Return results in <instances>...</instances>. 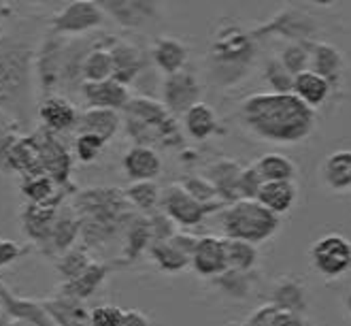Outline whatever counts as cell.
I'll list each match as a JSON object with an SVG mask.
<instances>
[{
	"mask_svg": "<svg viewBox=\"0 0 351 326\" xmlns=\"http://www.w3.org/2000/svg\"><path fill=\"white\" fill-rule=\"evenodd\" d=\"M241 119L260 139L298 143L311 132L315 113L292 92H264L243 100Z\"/></svg>",
	"mask_w": 351,
	"mask_h": 326,
	"instance_id": "obj_1",
	"label": "cell"
},
{
	"mask_svg": "<svg viewBox=\"0 0 351 326\" xmlns=\"http://www.w3.org/2000/svg\"><path fill=\"white\" fill-rule=\"evenodd\" d=\"M36 51L26 38L0 34V111L30 124Z\"/></svg>",
	"mask_w": 351,
	"mask_h": 326,
	"instance_id": "obj_2",
	"label": "cell"
},
{
	"mask_svg": "<svg viewBox=\"0 0 351 326\" xmlns=\"http://www.w3.org/2000/svg\"><path fill=\"white\" fill-rule=\"evenodd\" d=\"M73 209L81 222V237L90 248H98L111 237L126 231L132 207L117 188H90L75 196Z\"/></svg>",
	"mask_w": 351,
	"mask_h": 326,
	"instance_id": "obj_3",
	"label": "cell"
},
{
	"mask_svg": "<svg viewBox=\"0 0 351 326\" xmlns=\"http://www.w3.org/2000/svg\"><path fill=\"white\" fill-rule=\"evenodd\" d=\"M221 229L226 239H239L258 246L277 233L279 216L262 207L258 200L239 198L221 211Z\"/></svg>",
	"mask_w": 351,
	"mask_h": 326,
	"instance_id": "obj_4",
	"label": "cell"
},
{
	"mask_svg": "<svg viewBox=\"0 0 351 326\" xmlns=\"http://www.w3.org/2000/svg\"><path fill=\"white\" fill-rule=\"evenodd\" d=\"M252 54H254L252 40L241 28L237 26L221 28L211 43V54H209L211 77L223 86L232 84V81H237V77H241L239 73L250 62Z\"/></svg>",
	"mask_w": 351,
	"mask_h": 326,
	"instance_id": "obj_5",
	"label": "cell"
},
{
	"mask_svg": "<svg viewBox=\"0 0 351 326\" xmlns=\"http://www.w3.org/2000/svg\"><path fill=\"white\" fill-rule=\"evenodd\" d=\"M105 22V13L94 0H73V3L62 7L51 17L49 32L56 36H79L88 34Z\"/></svg>",
	"mask_w": 351,
	"mask_h": 326,
	"instance_id": "obj_6",
	"label": "cell"
},
{
	"mask_svg": "<svg viewBox=\"0 0 351 326\" xmlns=\"http://www.w3.org/2000/svg\"><path fill=\"white\" fill-rule=\"evenodd\" d=\"M311 262L317 273L339 277L351 269V243L341 235H326L313 243Z\"/></svg>",
	"mask_w": 351,
	"mask_h": 326,
	"instance_id": "obj_7",
	"label": "cell"
},
{
	"mask_svg": "<svg viewBox=\"0 0 351 326\" xmlns=\"http://www.w3.org/2000/svg\"><path fill=\"white\" fill-rule=\"evenodd\" d=\"M209 205H202L196 198H192L188 192H185L179 183H173L167 190H162L160 194V211L164 216H169L175 226H198V224L204 220L206 213H211Z\"/></svg>",
	"mask_w": 351,
	"mask_h": 326,
	"instance_id": "obj_8",
	"label": "cell"
},
{
	"mask_svg": "<svg viewBox=\"0 0 351 326\" xmlns=\"http://www.w3.org/2000/svg\"><path fill=\"white\" fill-rule=\"evenodd\" d=\"M160 94L162 100L160 103L167 107L171 115L185 113L192 105L198 103L200 98V84L196 75L188 71H179L175 75H167L160 81Z\"/></svg>",
	"mask_w": 351,
	"mask_h": 326,
	"instance_id": "obj_9",
	"label": "cell"
},
{
	"mask_svg": "<svg viewBox=\"0 0 351 326\" xmlns=\"http://www.w3.org/2000/svg\"><path fill=\"white\" fill-rule=\"evenodd\" d=\"M98 7L123 28H143L160 15V3L152 0H102Z\"/></svg>",
	"mask_w": 351,
	"mask_h": 326,
	"instance_id": "obj_10",
	"label": "cell"
},
{
	"mask_svg": "<svg viewBox=\"0 0 351 326\" xmlns=\"http://www.w3.org/2000/svg\"><path fill=\"white\" fill-rule=\"evenodd\" d=\"M38 119L47 132L60 135L66 130H75L79 121V109L71 98L62 94L45 96L38 105Z\"/></svg>",
	"mask_w": 351,
	"mask_h": 326,
	"instance_id": "obj_11",
	"label": "cell"
},
{
	"mask_svg": "<svg viewBox=\"0 0 351 326\" xmlns=\"http://www.w3.org/2000/svg\"><path fill=\"white\" fill-rule=\"evenodd\" d=\"M190 267L202 277H219L221 273L228 271L223 239H219L215 235L198 237L196 248L190 258Z\"/></svg>",
	"mask_w": 351,
	"mask_h": 326,
	"instance_id": "obj_12",
	"label": "cell"
},
{
	"mask_svg": "<svg viewBox=\"0 0 351 326\" xmlns=\"http://www.w3.org/2000/svg\"><path fill=\"white\" fill-rule=\"evenodd\" d=\"M88 109H111L123 111L130 100V88L117 84L115 79L98 81V84H81L79 88Z\"/></svg>",
	"mask_w": 351,
	"mask_h": 326,
	"instance_id": "obj_13",
	"label": "cell"
},
{
	"mask_svg": "<svg viewBox=\"0 0 351 326\" xmlns=\"http://www.w3.org/2000/svg\"><path fill=\"white\" fill-rule=\"evenodd\" d=\"M109 51L113 58V79L128 88L145 69L143 51L134 43H128L126 38H113L109 43Z\"/></svg>",
	"mask_w": 351,
	"mask_h": 326,
	"instance_id": "obj_14",
	"label": "cell"
},
{
	"mask_svg": "<svg viewBox=\"0 0 351 326\" xmlns=\"http://www.w3.org/2000/svg\"><path fill=\"white\" fill-rule=\"evenodd\" d=\"M152 62L156 71H160L164 77L175 75L179 71H185L190 58V49L177 36H158L152 45Z\"/></svg>",
	"mask_w": 351,
	"mask_h": 326,
	"instance_id": "obj_15",
	"label": "cell"
},
{
	"mask_svg": "<svg viewBox=\"0 0 351 326\" xmlns=\"http://www.w3.org/2000/svg\"><path fill=\"white\" fill-rule=\"evenodd\" d=\"M0 305L5 314L15 322H26L32 326H53V320L49 318L43 303L15 296L5 283H0Z\"/></svg>",
	"mask_w": 351,
	"mask_h": 326,
	"instance_id": "obj_16",
	"label": "cell"
},
{
	"mask_svg": "<svg viewBox=\"0 0 351 326\" xmlns=\"http://www.w3.org/2000/svg\"><path fill=\"white\" fill-rule=\"evenodd\" d=\"M121 169L132 181H156L162 173V158L154 148L132 145L121 158Z\"/></svg>",
	"mask_w": 351,
	"mask_h": 326,
	"instance_id": "obj_17",
	"label": "cell"
},
{
	"mask_svg": "<svg viewBox=\"0 0 351 326\" xmlns=\"http://www.w3.org/2000/svg\"><path fill=\"white\" fill-rule=\"evenodd\" d=\"M121 128V115L111 109H86L79 113L77 121V135H94L102 139L105 143L119 132Z\"/></svg>",
	"mask_w": 351,
	"mask_h": 326,
	"instance_id": "obj_18",
	"label": "cell"
},
{
	"mask_svg": "<svg viewBox=\"0 0 351 326\" xmlns=\"http://www.w3.org/2000/svg\"><path fill=\"white\" fill-rule=\"evenodd\" d=\"M81 235V222L79 216L75 213L73 207L69 209H58V216L51 224V233L47 239V246L51 248V252L56 254H64L71 248H75V241Z\"/></svg>",
	"mask_w": 351,
	"mask_h": 326,
	"instance_id": "obj_19",
	"label": "cell"
},
{
	"mask_svg": "<svg viewBox=\"0 0 351 326\" xmlns=\"http://www.w3.org/2000/svg\"><path fill=\"white\" fill-rule=\"evenodd\" d=\"M58 209H60V202H51V205H30L28 202V207L22 213V224H24L26 235L32 241H36L40 248L47 246L51 224L58 216Z\"/></svg>",
	"mask_w": 351,
	"mask_h": 326,
	"instance_id": "obj_20",
	"label": "cell"
},
{
	"mask_svg": "<svg viewBox=\"0 0 351 326\" xmlns=\"http://www.w3.org/2000/svg\"><path fill=\"white\" fill-rule=\"evenodd\" d=\"M109 271H111L109 264L92 262L90 267L84 273H81L79 277H75L71 281H62L60 294L84 303V301H88L100 288V283L105 281V277L109 275Z\"/></svg>",
	"mask_w": 351,
	"mask_h": 326,
	"instance_id": "obj_21",
	"label": "cell"
},
{
	"mask_svg": "<svg viewBox=\"0 0 351 326\" xmlns=\"http://www.w3.org/2000/svg\"><path fill=\"white\" fill-rule=\"evenodd\" d=\"M53 326H90V312L81 301L58 294L51 301H43Z\"/></svg>",
	"mask_w": 351,
	"mask_h": 326,
	"instance_id": "obj_22",
	"label": "cell"
},
{
	"mask_svg": "<svg viewBox=\"0 0 351 326\" xmlns=\"http://www.w3.org/2000/svg\"><path fill=\"white\" fill-rule=\"evenodd\" d=\"M256 200L275 216H281L292 209L296 200V186L294 181H264L256 194Z\"/></svg>",
	"mask_w": 351,
	"mask_h": 326,
	"instance_id": "obj_23",
	"label": "cell"
},
{
	"mask_svg": "<svg viewBox=\"0 0 351 326\" xmlns=\"http://www.w3.org/2000/svg\"><path fill=\"white\" fill-rule=\"evenodd\" d=\"M183 128L188 132V137L194 141H206L211 135H215L217 132V115H215L213 107L198 100L196 105H192L183 113Z\"/></svg>",
	"mask_w": 351,
	"mask_h": 326,
	"instance_id": "obj_24",
	"label": "cell"
},
{
	"mask_svg": "<svg viewBox=\"0 0 351 326\" xmlns=\"http://www.w3.org/2000/svg\"><path fill=\"white\" fill-rule=\"evenodd\" d=\"M292 90H294V96H298L308 109H313V107H319L328 98L330 81H326L315 71H302L294 77Z\"/></svg>",
	"mask_w": 351,
	"mask_h": 326,
	"instance_id": "obj_25",
	"label": "cell"
},
{
	"mask_svg": "<svg viewBox=\"0 0 351 326\" xmlns=\"http://www.w3.org/2000/svg\"><path fill=\"white\" fill-rule=\"evenodd\" d=\"M81 79H84V84H98V81L113 79V58L109 45H94L86 54L84 67H81Z\"/></svg>",
	"mask_w": 351,
	"mask_h": 326,
	"instance_id": "obj_26",
	"label": "cell"
},
{
	"mask_svg": "<svg viewBox=\"0 0 351 326\" xmlns=\"http://www.w3.org/2000/svg\"><path fill=\"white\" fill-rule=\"evenodd\" d=\"M123 233H126V246H123L126 260H136L143 252L152 246V231H149L147 216L134 213Z\"/></svg>",
	"mask_w": 351,
	"mask_h": 326,
	"instance_id": "obj_27",
	"label": "cell"
},
{
	"mask_svg": "<svg viewBox=\"0 0 351 326\" xmlns=\"http://www.w3.org/2000/svg\"><path fill=\"white\" fill-rule=\"evenodd\" d=\"M160 194L162 190L158 188L156 181H132L123 190L126 202L132 209H138L141 213H154L156 207H160Z\"/></svg>",
	"mask_w": 351,
	"mask_h": 326,
	"instance_id": "obj_28",
	"label": "cell"
},
{
	"mask_svg": "<svg viewBox=\"0 0 351 326\" xmlns=\"http://www.w3.org/2000/svg\"><path fill=\"white\" fill-rule=\"evenodd\" d=\"M254 169L262 181H292L296 175L294 162L281 154H264L254 165Z\"/></svg>",
	"mask_w": 351,
	"mask_h": 326,
	"instance_id": "obj_29",
	"label": "cell"
},
{
	"mask_svg": "<svg viewBox=\"0 0 351 326\" xmlns=\"http://www.w3.org/2000/svg\"><path fill=\"white\" fill-rule=\"evenodd\" d=\"M223 248H226V264H228V271L247 273L258 262V248L247 241L223 239Z\"/></svg>",
	"mask_w": 351,
	"mask_h": 326,
	"instance_id": "obj_30",
	"label": "cell"
},
{
	"mask_svg": "<svg viewBox=\"0 0 351 326\" xmlns=\"http://www.w3.org/2000/svg\"><path fill=\"white\" fill-rule=\"evenodd\" d=\"M147 250L152 254V260L158 264V269L164 273H179L190 267V256L179 252L169 241H154Z\"/></svg>",
	"mask_w": 351,
	"mask_h": 326,
	"instance_id": "obj_31",
	"label": "cell"
},
{
	"mask_svg": "<svg viewBox=\"0 0 351 326\" xmlns=\"http://www.w3.org/2000/svg\"><path fill=\"white\" fill-rule=\"evenodd\" d=\"M22 192L26 194L30 205H51V202H62V194L58 186L47 175H34L22 181Z\"/></svg>",
	"mask_w": 351,
	"mask_h": 326,
	"instance_id": "obj_32",
	"label": "cell"
},
{
	"mask_svg": "<svg viewBox=\"0 0 351 326\" xmlns=\"http://www.w3.org/2000/svg\"><path fill=\"white\" fill-rule=\"evenodd\" d=\"M324 177L335 190H345L351 186V152L341 150L330 154L324 162Z\"/></svg>",
	"mask_w": 351,
	"mask_h": 326,
	"instance_id": "obj_33",
	"label": "cell"
},
{
	"mask_svg": "<svg viewBox=\"0 0 351 326\" xmlns=\"http://www.w3.org/2000/svg\"><path fill=\"white\" fill-rule=\"evenodd\" d=\"M247 326H306L302 318L290 310H283L279 305H264L250 318Z\"/></svg>",
	"mask_w": 351,
	"mask_h": 326,
	"instance_id": "obj_34",
	"label": "cell"
},
{
	"mask_svg": "<svg viewBox=\"0 0 351 326\" xmlns=\"http://www.w3.org/2000/svg\"><path fill=\"white\" fill-rule=\"evenodd\" d=\"M92 262H94V260L88 256L86 250H81V248H71L69 252H64V254H62V256L58 258L56 269H58V273L62 275V279H64V281H71V279H75V277H79L81 273H84Z\"/></svg>",
	"mask_w": 351,
	"mask_h": 326,
	"instance_id": "obj_35",
	"label": "cell"
},
{
	"mask_svg": "<svg viewBox=\"0 0 351 326\" xmlns=\"http://www.w3.org/2000/svg\"><path fill=\"white\" fill-rule=\"evenodd\" d=\"M179 186L188 192L192 198H196L202 205H209V207H219V202H213L217 196V190L213 183L206 179V177H198V175H190L185 177L183 181H179Z\"/></svg>",
	"mask_w": 351,
	"mask_h": 326,
	"instance_id": "obj_36",
	"label": "cell"
},
{
	"mask_svg": "<svg viewBox=\"0 0 351 326\" xmlns=\"http://www.w3.org/2000/svg\"><path fill=\"white\" fill-rule=\"evenodd\" d=\"M105 145H107L105 141L94 135H77L75 137V156H77V160L90 165V162H96L100 158Z\"/></svg>",
	"mask_w": 351,
	"mask_h": 326,
	"instance_id": "obj_37",
	"label": "cell"
},
{
	"mask_svg": "<svg viewBox=\"0 0 351 326\" xmlns=\"http://www.w3.org/2000/svg\"><path fill=\"white\" fill-rule=\"evenodd\" d=\"M313 65H315V73L322 75L326 81H330V77H335L339 73V69H341V56L332 47L317 45Z\"/></svg>",
	"mask_w": 351,
	"mask_h": 326,
	"instance_id": "obj_38",
	"label": "cell"
},
{
	"mask_svg": "<svg viewBox=\"0 0 351 326\" xmlns=\"http://www.w3.org/2000/svg\"><path fill=\"white\" fill-rule=\"evenodd\" d=\"M126 310H119L115 305H98L90 312V326H123Z\"/></svg>",
	"mask_w": 351,
	"mask_h": 326,
	"instance_id": "obj_39",
	"label": "cell"
},
{
	"mask_svg": "<svg viewBox=\"0 0 351 326\" xmlns=\"http://www.w3.org/2000/svg\"><path fill=\"white\" fill-rule=\"evenodd\" d=\"M262 177L258 175V171L254 167H247L239 173V179H237V192L241 198H250V200H256V194L262 186Z\"/></svg>",
	"mask_w": 351,
	"mask_h": 326,
	"instance_id": "obj_40",
	"label": "cell"
},
{
	"mask_svg": "<svg viewBox=\"0 0 351 326\" xmlns=\"http://www.w3.org/2000/svg\"><path fill=\"white\" fill-rule=\"evenodd\" d=\"M147 222H149V231H152V243L154 241H169L177 233L175 222L169 216H164L162 211L152 213L147 218Z\"/></svg>",
	"mask_w": 351,
	"mask_h": 326,
	"instance_id": "obj_41",
	"label": "cell"
},
{
	"mask_svg": "<svg viewBox=\"0 0 351 326\" xmlns=\"http://www.w3.org/2000/svg\"><path fill=\"white\" fill-rule=\"evenodd\" d=\"M266 79L271 81V86L275 92H287L294 84V77L285 71V67L281 62H271L266 69Z\"/></svg>",
	"mask_w": 351,
	"mask_h": 326,
	"instance_id": "obj_42",
	"label": "cell"
},
{
	"mask_svg": "<svg viewBox=\"0 0 351 326\" xmlns=\"http://www.w3.org/2000/svg\"><path fill=\"white\" fill-rule=\"evenodd\" d=\"M24 248L17 246L15 241L11 239H0V269L11 267L13 262H17L19 258L24 256Z\"/></svg>",
	"mask_w": 351,
	"mask_h": 326,
	"instance_id": "obj_43",
	"label": "cell"
},
{
	"mask_svg": "<svg viewBox=\"0 0 351 326\" xmlns=\"http://www.w3.org/2000/svg\"><path fill=\"white\" fill-rule=\"evenodd\" d=\"M304 62H306V54L300 47H290L283 54V60H281V65L285 67V71L290 75H294V77L298 73H302Z\"/></svg>",
	"mask_w": 351,
	"mask_h": 326,
	"instance_id": "obj_44",
	"label": "cell"
},
{
	"mask_svg": "<svg viewBox=\"0 0 351 326\" xmlns=\"http://www.w3.org/2000/svg\"><path fill=\"white\" fill-rule=\"evenodd\" d=\"M196 241H198V237L192 235V233H188V231H177V233L169 239L171 246H175L179 252H183L185 256H190V258H192V252H194V248H196Z\"/></svg>",
	"mask_w": 351,
	"mask_h": 326,
	"instance_id": "obj_45",
	"label": "cell"
},
{
	"mask_svg": "<svg viewBox=\"0 0 351 326\" xmlns=\"http://www.w3.org/2000/svg\"><path fill=\"white\" fill-rule=\"evenodd\" d=\"M123 326H152V324H149V318L143 312L126 310V316H123Z\"/></svg>",
	"mask_w": 351,
	"mask_h": 326,
	"instance_id": "obj_46",
	"label": "cell"
},
{
	"mask_svg": "<svg viewBox=\"0 0 351 326\" xmlns=\"http://www.w3.org/2000/svg\"><path fill=\"white\" fill-rule=\"evenodd\" d=\"M13 9L9 7V3H0V22H5L7 17H11Z\"/></svg>",
	"mask_w": 351,
	"mask_h": 326,
	"instance_id": "obj_47",
	"label": "cell"
},
{
	"mask_svg": "<svg viewBox=\"0 0 351 326\" xmlns=\"http://www.w3.org/2000/svg\"><path fill=\"white\" fill-rule=\"evenodd\" d=\"M3 326H32V324H26V322H15V320H7V322H3Z\"/></svg>",
	"mask_w": 351,
	"mask_h": 326,
	"instance_id": "obj_48",
	"label": "cell"
},
{
	"mask_svg": "<svg viewBox=\"0 0 351 326\" xmlns=\"http://www.w3.org/2000/svg\"><path fill=\"white\" fill-rule=\"evenodd\" d=\"M347 310H349V312H351V292H349V294H347Z\"/></svg>",
	"mask_w": 351,
	"mask_h": 326,
	"instance_id": "obj_49",
	"label": "cell"
}]
</instances>
